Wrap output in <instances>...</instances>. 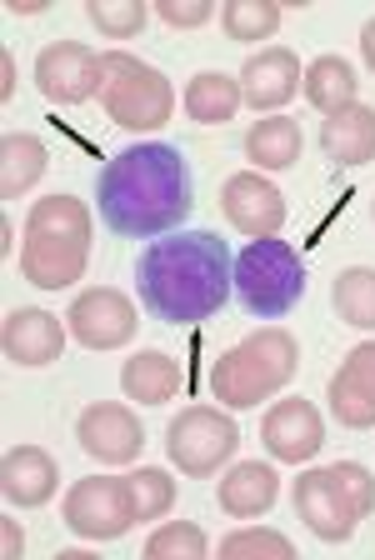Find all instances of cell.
I'll return each instance as SVG.
<instances>
[{
	"mask_svg": "<svg viewBox=\"0 0 375 560\" xmlns=\"http://www.w3.org/2000/svg\"><path fill=\"white\" fill-rule=\"evenodd\" d=\"M371 221H375V200H371Z\"/></svg>",
	"mask_w": 375,
	"mask_h": 560,
	"instance_id": "cell-37",
	"label": "cell"
},
{
	"mask_svg": "<svg viewBox=\"0 0 375 560\" xmlns=\"http://www.w3.org/2000/svg\"><path fill=\"white\" fill-rule=\"evenodd\" d=\"M225 560H241V556H256V560H295V546L285 536H276V530H235V536H225L221 546Z\"/></svg>",
	"mask_w": 375,
	"mask_h": 560,
	"instance_id": "cell-31",
	"label": "cell"
},
{
	"mask_svg": "<svg viewBox=\"0 0 375 560\" xmlns=\"http://www.w3.org/2000/svg\"><path fill=\"white\" fill-rule=\"evenodd\" d=\"M75 441L91 460L101 466H130L145 445V425L136 420V410L120 406V400H95V406L81 410L75 420Z\"/></svg>",
	"mask_w": 375,
	"mask_h": 560,
	"instance_id": "cell-11",
	"label": "cell"
},
{
	"mask_svg": "<svg viewBox=\"0 0 375 560\" xmlns=\"http://www.w3.org/2000/svg\"><path fill=\"white\" fill-rule=\"evenodd\" d=\"M221 31L225 40H270V35L281 31V5L276 0H225L221 5Z\"/></svg>",
	"mask_w": 375,
	"mask_h": 560,
	"instance_id": "cell-27",
	"label": "cell"
},
{
	"mask_svg": "<svg viewBox=\"0 0 375 560\" xmlns=\"http://www.w3.org/2000/svg\"><path fill=\"white\" fill-rule=\"evenodd\" d=\"M21 550H25V530L15 521H0V556H5V560H21Z\"/></svg>",
	"mask_w": 375,
	"mask_h": 560,
	"instance_id": "cell-34",
	"label": "cell"
},
{
	"mask_svg": "<svg viewBox=\"0 0 375 560\" xmlns=\"http://www.w3.org/2000/svg\"><path fill=\"white\" fill-rule=\"evenodd\" d=\"M46 165H50V155H46V145H40V136L11 130V136L0 140V200L25 196V190L46 175Z\"/></svg>",
	"mask_w": 375,
	"mask_h": 560,
	"instance_id": "cell-23",
	"label": "cell"
},
{
	"mask_svg": "<svg viewBox=\"0 0 375 560\" xmlns=\"http://www.w3.org/2000/svg\"><path fill=\"white\" fill-rule=\"evenodd\" d=\"M340 476V486H345V495H351V505H355V515H371L375 511V476L365 466H355V460H340V466H330Z\"/></svg>",
	"mask_w": 375,
	"mask_h": 560,
	"instance_id": "cell-32",
	"label": "cell"
},
{
	"mask_svg": "<svg viewBox=\"0 0 375 560\" xmlns=\"http://www.w3.org/2000/svg\"><path fill=\"white\" fill-rule=\"evenodd\" d=\"M330 410L351 431H371L375 425V340H361L340 361V371L330 375Z\"/></svg>",
	"mask_w": 375,
	"mask_h": 560,
	"instance_id": "cell-16",
	"label": "cell"
},
{
	"mask_svg": "<svg viewBox=\"0 0 375 560\" xmlns=\"http://www.w3.org/2000/svg\"><path fill=\"white\" fill-rule=\"evenodd\" d=\"M145 15H151L145 0H91L85 5V21L106 35V40H136L145 31Z\"/></svg>",
	"mask_w": 375,
	"mask_h": 560,
	"instance_id": "cell-28",
	"label": "cell"
},
{
	"mask_svg": "<svg viewBox=\"0 0 375 560\" xmlns=\"http://www.w3.org/2000/svg\"><path fill=\"white\" fill-rule=\"evenodd\" d=\"M60 486V466L56 455L40 451V445H11L5 460H0V490H5V501L15 511H36L56 495Z\"/></svg>",
	"mask_w": 375,
	"mask_h": 560,
	"instance_id": "cell-18",
	"label": "cell"
},
{
	"mask_svg": "<svg viewBox=\"0 0 375 560\" xmlns=\"http://www.w3.org/2000/svg\"><path fill=\"white\" fill-rule=\"evenodd\" d=\"M235 295L256 320H281L285 311H295V301L305 295V260L295 256V245L276 235L250 241L235 256Z\"/></svg>",
	"mask_w": 375,
	"mask_h": 560,
	"instance_id": "cell-5",
	"label": "cell"
},
{
	"mask_svg": "<svg viewBox=\"0 0 375 560\" xmlns=\"http://www.w3.org/2000/svg\"><path fill=\"white\" fill-rule=\"evenodd\" d=\"M206 550H211V540L190 521H171L145 540V560H206Z\"/></svg>",
	"mask_w": 375,
	"mask_h": 560,
	"instance_id": "cell-30",
	"label": "cell"
},
{
	"mask_svg": "<svg viewBox=\"0 0 375 560\" xmlns=\"http://www.w3.org/2000/svg\"><path fill=\"white\" fill-rule=\"evenodd\" d=\"M241 445V431H235V420L215 406H190L171 420V431H165V455L176 460L180 476H215Z\"/></svg>",
	"mask_w": 375,
	"mask_h": 560,
	"instance_id": "cell-7",
	"label": "cell"
},
{
	"mask_svg": "<svg viewBox=\"0 0 375 560\" xmlns=\"http://www.w3.org/2000/svg\"><path fill=\"white\" fill-rule=\"evenodd\" d=\"M66 326H71V336L81 340L85 350H120L136 340V305H130V295H120L116 285H91V291H81L71 301V311H66Z\"/></svg>",
	"mask_w": 375,
	"mask_h": 560,
	"instance_id": "cell-9",
	"label": "cell"
},
{
	"mask_svg": "<svg viewBox=\"0 0 375 560\" xmlns=\"http://www.w3.org/2000/svg\"><path fill=\"white\" fill-rule=\"evenodd\" d=\"M276 495H281V476L270 466H256V460L235 466L231 476L215 486V505H221L231 521H256V515H266L270 505H276Z\"/></svg>",
	"mask_w": 375,
	"mask_h": 560,
	"instance_id": "cell-20",
	"label": "cell"
},
{
	"mask_svg": "<svg viewBox=\"0 0 375 560\" xmlns=\"http://www.w3.org/2000/svg\"><path fill=\"white\" fill-rule=\"evenodd\" d=\"M301 371V346L285 326H260L256 336H246L241 346H231L221 361L211 365V390L221 406L250 410L260 400L281 396L285 385Z\"/></svg>",
	"mask_w": 375,
	"mask_h": 560,
	"instance_id": "cell-4",
	"label": "cell"
},
{
	"mask_svg": "<svg viewBox=\"0 0 375 560\" xmlns=\"http://www.w3.org/2000/svg\"><path fill=\"white\" fill-rule=\"evenodd\" d=\"M361 56H365V66L375 70V21H365V31H361Z\"/></svg>",
	"mask_w": 375,
	"mask_h": 560,
	"instance_id": "cell-36",
	"label": "cell"
},
{
	"mask_svg": "<svg viewBox=\"0 0 375 560\" xmlns=\"http://www.w3.org/2000/svg\"><path fill=\"white\" fill-rule=\"evenodd\" d=\"M295 515L305 521L310 536L330 540V546L351 540L355 525H361V515H355V505H351V495H345L336 470H305V476L295 480Z\"/></svg>",
	"mask_w": 375,
	"mask_h": 560,
	"instance_id": "cell-12",
	"label": "cell"
},
{
	"mask_svg": "<svg viewBox=\"0 0 375 560\" xmlns=\"http://www.w3.org/2000/svg\"><path fill=\"white\" fill-rule=\"evenodd\" d=\"M221 210H225V221L241 235H250V241H266V235H276L285 225V196L256 171H241L225 180Z\"/></svg>",
	"mask_w": 375,
	"mask_h": 560,
	"instance_id": "cell-14",
	"label": "cell"
},
{
	"mask_svg": "<svg viewBox=\"0 0 375 560\" xmlns=\"http://www.w3.org/2000/svg\"><path fill=\"white\" fill-rule=\"evenodd\" d=\"M241 105H246V95H241L235 75H225V70H200V75H190L186 116L196 120V126H225V120H235Z\"/></svg>",
	"mask_w": 375,
	"mask_h": 560,
	"instance_id": "cell-22",
	"label": "cell"
},
{
	"mask_svg": "<svg viewBox=\"0 0 375 560\" xmlns=\"http://www.w3.org/2000/svg\"><path fill=\"white\" fill-rule=\"evenodd\" d=\"M0 70H5V85H0V101H11V95H15V56H11V50H0Z\"/></svg>",
	"mask_w": 375,
	"mask_h": 560,
	"instance_id": "cell-35",
	"label": "cell"
},
{
	"mask_svg": "<svg viewBox=\"0 0 375 560\" xmlns=\"http://www.w3.org/2000/svg\"><path fill=\"white\" fill-rule=\"evenodd\" d=\"M66 320H56L50 311H36V305H21L0 320V350L11 365H25V371H40V365H56L60 350H66Z\"/></svg>",
	"mask_w": 375,
	"mask_h": 560,
	"instance_id": "cell-15",
	"label": "cell"
},
{
	"mask_svg": "<svg viewBox=\"0 0 375 560\" xmlns=\"http://www.w3.org/2000/svg\"><path fill=\"white\" fill-rule=\"evenodd\" d=\"M60 515H66V525H71L81 540H120L130 525H136V505H130L126 476L75 480V486L66 490Z\"/></svg>",
	"mask_w": 375,
	"mask_h": 560,
	"instance_id": "cell-8",
	"label": "cell"
},
{
	"mask_svg": "<svg viewBox=\"0 0 375 560\" xmlns=\"http://www.w3.org/2000/svg\"><path fill=\"white\" fill-rule=\"evenodd\" d=\"M91 235L95 221L85 200L75 196L36 200L21 235V276L36 291H71L75 280H85V266H91Z\"/></svg>",
	"mask_w": 375,
	"mask_h": 560,
	"instance_id": "cell-3",
	"label": "cell"
},
{
	"mask_svg": "<svg viewBox=\"0 0 375 560\" xmlns=\"http://www.w3.org/2000/svg\"><path fill=\"white\" fill-rule=\"evenodd\" d=\"M141 305L165 326H200L211 320L235 291L231 245L215 231H171L151 241L136 260Z\"/></svg>",
	"mask_w": 375,
	"mask_h": 560,
	"instance_id": "cell-2",
	"label": "cell"
},
{
	"mask_svg": "<svg viewBox=\"0 0 375 560\" xmlns=\"http://www.w3.org/2000/svg\"><path fill=\"white\" fill-rule=\"evenodd\" d=\"M260 441H266V451L276 455V460L305 466V460L326 445V420H320V410L301 396L276 400V406L266 410V420H260Z\"/></svg>",
	"mask_w": 375,
	"mask_h": 560,
	"instance_id": "cell-13",
	"label": "cell"
},
{
	"mask_svg": "<svg viewBox=\"0 0 375 560\" xmlns=\"http://www.w3.org/2000/svg\"><path fill=\"white\" fill-rule=\"evenodd\" d=\"M155 15H161L171 31H196L215 15L211 0H155Z\"/></svg>",
	"mask_w": 375,
	"mask_h": 560,
	"instance_id": "cell-33",
	"label": "cell"
},
{
	"mask_svg": "<svg viewBox=\"0 0 375 560\" xmlns=\"http://www.w3.org/2000/svg\"><path fill=\"white\" fill-rule=\"evenodd\" d=\"M305 81V66L295 60V50L285 46H266L241 66V95L250 110H281Z\"/></svg>",
	"mask_w": 375,
	"mask_h": 560,
	"instance_id": "cell-17",
	"label": "cell"
},
{
	"mask_svg": "<svg viewBox=\"0 0 375 560\" xmlns=\"http://www.w3.org/2000/svg\"><path fill=\"white\" fill-rule=\"evenodd\" d=\"M95 210L126 241L171 235L196 210L186 155L176 145H165V140H145V145L110 155L95 175Z\"/></svg>",
	"mask_w": 375,
	"mask_h": 560,
	"instance_id": "cell-1",
	"label": "cell"
},
{
	"mask_svg": "<svg viewBox=\"0 0 375 560\" xmlns=\"http://www.w3.org/2000/svg\"><path fill=\"white\" fill-rule=\"evenodd\" d=\"M301 126L291 116H266L246 130V155L256 161V171H291L301 161Z\"/></svg>",
	"mask_w": 375,
	"mask_h": 560,
	"instance_id": "cell-24",
	"label": "cell"
},
{
	"mask_svg": "<svg viewBox=\"0 0 375 560\" xmlns=\"http://www.w3.org/2000/svg\"><path fill=\"white\" fill-rule=\"evenodd\" d=\"M130 486V505H136V521H161V515L176 511V480L155 466H141L136 476H126Z\"/></svg>",
	"mask_w": 375,
	"mask_h": 560,
	"instance_id": "cell-29",
	"label": "cell"
},
{
	"mask_svg": "<svg viewBox=\"0 0 375 560\" xmlns=\"http://www.w3.org/2000/svg\"><path fill=\"white\" fill-rule=\"evenodd\" d=\"M355 70H351V60H340V56H320V60H310L305 66V81H301V91H305V101L316 105L320 116H336V110H345V105H355Z\"/></svg>",
	"mask_w": 375,
	"mask_h": 560,
	"instance_id": "cell-25",
	"label": "cell"
},
{
	"mask_svg": "<svg viewBox=\"0 0 375 560\" xmlns=\"http://www.w3.org/2000/svg\"><path fill=\"white\" fill-rule=\"evenodd\" d=\"M330 305L345 326L355 330H375V266H351L340 270L330 285Z\"/></svg>",
	"mask_w": 375,
	"mask_h": 560,
	"instance_id": "cell-26",
	"label": "cell"
},
{
	"mask_svg": "<svg viewBox=\"0 0 375 560\" xmlns=\"http://www.w3.org/2000/svg\"><path fill=\"white\" fill-rule=\"evenodd\" d=\"M320 151L336 165H365L375 161V105H345L320 126Z\"/></svg>",
	"mask_w": 375,
	"mask_h": 560,
	"instance_id": "cell-19",
	"label": "cell"
},
{
	"mask_svg": "<svg viewBox=\"0 0 375 560\" xmlns=\"http://www.w3.org/2000/svg\"><path fill=\"white\" fill-rule=\"evenodd\" d=\"M120 390L130 400H141V406H165L180 390V365L165 350H136L120 365Z\"/></svg>",
	"mask_w": 375,
	"mask_h": 560,
	"instance_id": "cell-21",
	"label": "cell"
},
{
	"mask_svg": "<svg viewBox=\"0 0 375 560\" xmlns=\"http://www.w3.org/2000/svg\"><path fill=\"white\" fill-rule=\"evenodd\" d=\"M101 81H106V70H101V56L81 40H56L36 56V91L46 95L50 105H81L91 95H101Z\"/></svg>",
	"mask_w": 375,
	"mask_h": 560,
	"instance_id": "cell-10",
	"label": "cell"
},
{
	"mask_svg": "<svg viewBox=\"0 0 375 560\" xmlns=\"http://www.w3.org/2000/svg\"><path fill=\"white\" fill-rule=\"evenodd\" d=\"M101 105L120 130H161L165 120L176 116V91L155 66L126 56V50H106L101 56Z\"/></svg>",
	"mask_w": 375,
	"mask_h": 560,
	"instance_id": "cell-6",
	"label": "cell"
}]
</instances>
